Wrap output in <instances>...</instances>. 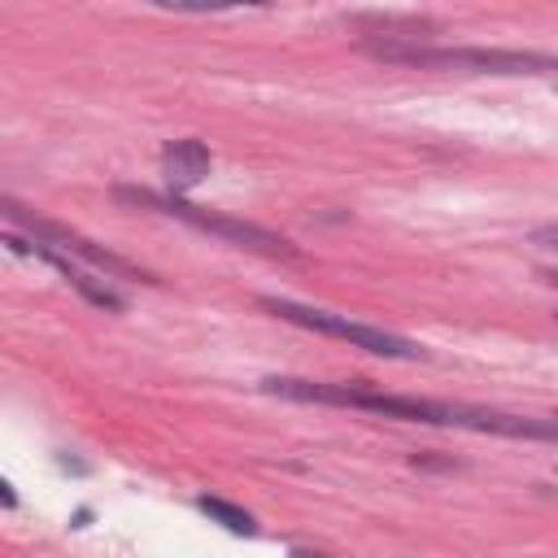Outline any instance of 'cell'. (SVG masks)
Instances as JSON below:
<instances>
[{
    "instance_id": "12",
    "label": "cell",
    "mask_w": 558,
    "mask_h": 558,
    "mask_svg": "<svg viewBox=\"0 0 558 558\" xmlns=\"http://www.w3.org/2000/svg\"><path fill=\"white\" fill-rule=\"evenodd\" d=\"M545 283H554V288H558V270H545Z\"/></svg>"
},
{
    "instance_id": "9",
    "label": "cell",
    "mask_w": 558,
    "mask_h": 558,
    "mask_svg": "<svg viewBox=\"0 0 558 558\" xmlns=\"http://www.w3.org/2000/svg\"><path fill=\"white\" fill-rule=\"evenodd\" d=\"M532 244H541V248H558V227H536V231H532Z\"/></svg>"
},
{
    "instance_id": "6",
    "label": "cell",
    "mask_w": 558,
    "mask_h": 558,
    "mask_svg": "<svg viewBox=\"0 0 558 558\" xmlns=\"http://www.w3.org/2000/svg\"><path fill=\"white\" fill-rule=\"evenodd\" d=\"M4 248H9V253H22V257L48 262V266H52L87 305H96V310H105V314H122V310H126V296L113 288V279L96 275L92 266H78V262L65 257V253H57V248H48V244H39V240H22V235H13V231H4Z\"/></svg>"
},
{
    "instance_id": "7",
    "label": "cell",
    "mask_w": 558,
    "mask_h": 558,
    "mask_svg": "<svg viewBox=\"0 0 558 558\" xmlns=\"http://www.w3.org/2000/svg\"><path fill=\"white\" fill-rule=\"evenodd\" d=\"M209 166H214V157H209V148L201 144V140H170L166 148H161V174H166V192H174V196H183V192H192L205 174H209Z\"/></svg>"
},
{
    "instance_id": "1",
    "label": "cell",
    "mask_w": 558,
    "mask_h": 558,
    "mask_svg": "<svg viewBox=\"0 0 558 558\" xmlns=\"http://www.w3.org/2000/svg\"><path fill=\"white\" fill-rule=\"evenodd\" d=\"M262 392L283 397V401H305V405L366 410V414H379V418H401V423H423V427H458V432L510 436V440H558V418L506 414V410L436 401V397H410V392H379L371 384H323V379L270 375V379H262Z\"/></svg>"
},
{
    "instance_id": "11",
    "label": "cell",
    "mask_w": 558,
    "mask_h": 558,
    "mask_svg": "<svg viewBox=\"0 0 558 558\" xmlns=\"http://www.w3.org/2000/svg\"><path fill=\"white\" fill-rule=\"evenodd\" d=\"M288 558H327V554H314V549H292Z\"/></svg>"
},
{
    "instance_id": "5",
    "label": "cell",
    "mask_w": 558,
    "mask_h": 558,
    "mask_svg": "<svg viewBox=\"0 0 558 558\" xmlns=\"http://www.w3.org/2000/svg\"><path fill=\"white\" fill-rule=\"evenodd\" d=\"M0 209H4V218H9L13 227L31 231V240H39V244H48V248H57V253H65V257L87 262V266H92L96 275H105V279H153L148 270H140L135 262L118 257L113 248H105V244L87 240L83 231L65 227V222H52V218H44V214L26 209V205H22V201H13V196H4V201H0Z\"/></svg>"
},
{
    "instance_id": "4",
    "label": "cell",
    "mask_w": 558,
    "mask_h": 558,
    "mask_svg": "<svg viewBox=\"0 0 558 558\" xmlns=\"http://www.w3.org/2000/svg\"><path fill=\"white\" fill-rule=\"evenodd\" d=\"M262 310H270L275 318L292 323V327H305V331H318V336H331V340H344L362 353H375V357H397V362H418L423 349L397 331H384L375 323H357L349 314H331V310H318V305H305V301H288V296H262Z\"/></svg>"
},
{
    "instance_id": "3",
    "label": "cell",
    "mask_w": 558,
    "mask_h": 558,
    "mask_svg": "<svg viewBox=\"0 0 558 558\" xmlns=\"http://www.w3.org/2000/svg\"><path fill=\"white\" fill-rule=\"evenodd\" d=\"M113 196L122 205H135V209H157L166 218H179L187 222L192 231H205L222 244H235V248H248V253H262V257H283V262H296V244L262 222H248V218H231V214H218V209H205V205H192L187 196H174V192H153V187H113Z\"/></svg>"
},
{
    "instance_id": "10",
    "label": "cell",
    "mask_w": 558,
    "mask_h": 558,
    "mask_svg": "<svg viewBox=\"0 0 558 558\" xmlns=\"http://www.w3.org/2000/svg\"><path fill=\"white\" fill-rule=\"evenodd\" d=\"M0 501H4V510H13V506H17V493H13V484H9V480L0 484Z\"/></svg>"
},
{
    "instance_id": "2",
    "label": "cell",
    "mask_w": 558,
    "mask_h": 558,
    "mask_svg": "<svg viewBox=\"0 0 558 558\" xmlns=\"http://www.w3.org/2000/svg\"><path fill=\"white\" fill-rule=\"evenodd\" d=\"M362 52L392 65H423V70H466V74H549L558 70V57L549 52H523V48H475V44H418V39H362Z\"/></svg>"
},
{
    "instance_id": "8",
    "label": "cell",
    "mask_w": 558,
    "mask_h": 558,
    "mask_svg": "<svg viewBox=\"0 0 558 558\" xmlns=\"http://www.w3.org/2000/svg\"><path fill=\"white\" fill-rule=\"evenodd\" d=\"M196 510L209 514V519H214L218 527H227L231 536H253V532H257V519H253L244 506L227 501V497H209V493H201V497H196Z\"/></svg>"
}]
</instances>
